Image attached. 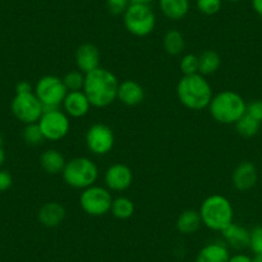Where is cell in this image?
Listing matches in <instances>:
<instances>
[{
  "label": "cell",
  "instance_id": "6da1fadb",
  "mask_svg": "<svg viewBox=\"0 0 262 262\" xmlns=\"http://www.w3.org/2000/svg\"><path fill=\"white\" fill-rule=\"evenodd\" d=\"M120 81L110 70L99 69L85 75L82 92L89 99L92 107L105 108L117 99Z\"/></svg>",
  "mask_w": 262,
  "mask_h": 262
},
{
  "label": "cell",
  "instance_id": "7a4b0ae2",
  "mask_svg": "<svg viewBox=\"0 0 262 262\" xmlns=\"http://www.w3.org/2000/svg\"><path fill=\"white\" fill-rule=\"evenodd\" d=\"M176 95L181 104L191 111L208 108L213 97L212 88L201 74L183 76L176 86Z\"/></svg>",
  "mask_w": 262,
  "mask_h": 262
},
{
  "label": "cell",
  "instance_id": "3957f363",
  "mask_svg": "<svg viewBox=\"0 0 262 262\" xmlns=\"http://www.w3.org/2000/svg\"><path fill=\"white\" fill-rule=\"evenodd\" d=\"M202 224L213 231H223L234 223V208L230 201L221 194H212L202 202L200 208Z\"/></svg>",
  "mask_w": 262,
  "mask_h": 262
},
{
  "label": "cell",
  "instance_id": "277c9868",
  "mask_svg": "<svg viewBox=\"0 0 262 262\" xmlns=\"http://www.w3.org/2000/svg\"><path fill=\"white\" fill-rule=\"evenodd\" d=\"M247 103L241 94L233 90H224L213 95L208 111L215 121L224 125H233L246 115Z\"/></svg>",
  "mask_w": 262,
  "mask_h": 262
},
{
  "label": "cell",
  "instance_id": "5b68a950",
  "mask_svg": "<svg viewBox=\"0 0 262 262\" xmlns=\"http://www.w3.org/2000/svg\"><path fill=\"white\" fill-rule=\"evenodd\" d=\"M64 183L74 189H84L94 185L99 176L98 166L88 157H75L66 162L62 171Z\"/></svg>",
  "mask_w": 262,
  "mask_h": 262
},
{
  "label": "cell",
  "instance_id": "8992f818",
  "mask_svg": "<svg viewBox=\"0 0 262 262\" xmlns=\"http://www.w3.org/2000/svg\"><path fill=\"white\" fill-rule=\"evenodd\" d=\"M123 16L125 29L137 37H145L156 27V14L149 4L131 3Z\"/></svg>",
  "mask_w": 262,
  "mask_h": 262
},
{
  "label": "cell",
  "instance_id": "52a82bcc",
  "mask_svg": "<svg viewBox=\"0 0 262 262\" xmlns=\"http://www.w3.org/2000/svg\"><path fill=\"white\" fill-rule=\"evenodd\" d=\"M34 93L40 100L45 110L59 108L69 93L67 88L63 84V80L54 75H47L40 77L34 88Z\"/></svg>",
  "mask_w": 262,
  "mask_h": 262
},
{
  "label": "cell",
  "instance_id": "ba28073f",
  "mask_svg": "<svg viewBox=\"0 0 262 262\" xmlns=\"http://www.w3.org/2000/svg\"><path fill=\"white\" fill-rule=\"evenodd\" d=\"M80 207L89 216L99 217V216L107 215L111 212L112 207V194L104 186L92 185L84 189L80 195Z\"/></svg>",
  "mask_w": 262,
  "mask_h": 262
},
{
  "label": "cell",
  "instance_id": "9c48e42d",
  "mask_svg": "<svg viewBox=\"0 0 262 262\" xmlns=\"http://www.w3.org/2000/svg\"><path fill=\"white\" fill-rule=\"evenodd\" d=\"M37 125L45 140H49V142H59L64 139L71 128L70 117L64 111H60L59 108L45 110L40 120L37 121Z\"/></svg>",
  "mask_w": 262,
  "mask_h": 262
},
{
  "label": "cell",
  "instance_id": "30bf717a",
  "mask_svg": "<svg viewBox=\"0 0 262 262\" xmlns=\"http://www.w3.org/2000/svg\"><path fill=\"white\" fill-rule=\"evenodd\" d=\"M11 110L14 117L25 125L36 123L44 112V107L34 92L14 95Z\"/></svg>",
  "mask_w": 262,
  "mask_h": 262
},
{
  "label": "cell",
  "instance_id": "8fae6325",
  "mask_svg": "<svg viewBox=\"0 0 262 262\" xmlns=\"http://www.w3.org/2000/svg\"><path fill=\"white\" fill-rule=\"evenodd\" d=\"M85 143L93 155L105 156L115 147V134L105 123H94L88 128Z\"/></svg>",
  "mask_w": 262,
  "mask_h": 262
},
{
  "label": "cell",
  "instance_id": "7c38bea8",
  "mask_svg": "<svg viewBox=\"0 0 262 262\" xmlns=\"http://www.w3.org/2000/svg\"><path fill=\"white\" fill-rule=\"evenodd\" d=\"M133 171L125 163H115L110 166L104 173L105 188L111 191H125L133 184Z\"/></svg>",
  "mask_w": 262,
  "mask_h": 262
},
{
  "label": "cell",
  "instance_id": "4fadbf2b",
  "mask_svg": "<svg viewBox=\"0 0 262 262\" xmlns=\"http://www.w3.org/2000/svg\"><path fill=\"white\" fill-rule=\"evenodd\" d=\"M75 62L77 70L82 74H89L100 67V52L97 45L92 42H85L77 48L75 53Z\"/></svg>",
  "mask_w": 262,
  "mask_h": 262
},
{
  "label": "cell",
  "instance_id": "5bb4252c",
  "mask_svg": "<svg viewBox=\"0 0 262 262\" xmlns=\"http://www.w3.org/2000/svg\"><path fill=\"white\" fill-rule=\"evenodd\" d=\"M258 180V172L254 163L249 161H243L239 163L233 171L231 175V181L235 189L241 191H247L253 188Z\"/></svg>",
  "mask_w": 262,
  "mask_h": 262
},
{
  "label": "cell",
  "instance_id": "9a60e30c",
  "mask_svg": "<svg viewBox=\"0 0 262 262\" xmlns=\"http://www.w3.org/2000/svg\"><path fill=\"white\" fill-rule=\"evenodd\" d=\"M63 111L69 117L81 118L89 113L92 104L82 90L79 92H69L62 103Z\"/></svg>",
  "mask_w": 262,
  "mask_h": 262
},
{
  "label": "cell",
  "instance_id": "2e32d148",
  "mask_svg": "<svg viewBox=\"0 0 262 262\" xmlns=\"http://www.w3.org/2000/svg\"><path fill=\"white\" fill-rule=\"evenodd\" d=\"M144 89L135 80H125L118 85L117 99L127 107L139 105L144 100Z\"/></svg>",
  "mask_w": 262,
  "mask_h": 262
},
{
  "label": "cell",
  "instance_id": "e0dca14e",
  "mask_svg": "<svg viewBox=\"0 0 262 262\" xmlns=\"http://www.w3.org/2000/svg\"><path fill=\"white\" fill-rule=\"evenodd\" d=\"M37 219L45 228H57L66 219V210L60 203L48 202L40 207Z\"/></svg>",
  "mask_w": 262,
  "mask_h": 262
},
{
  "label": "cell",
  "instance_id": "ac0fdd59",
  "mask_svg": "<svg viewBox=\"0 0 262 262\" xmlns=\"http://www.w3.org/2000/svg\"><path fill=\"white\" fill-rule=\"evenodd\" d=\"M221 234L224 236V241L231 248L241 251V249L249 247V235H251V233L242 225H238L235 223L230 224L228 228L221 231Z\"/></svg>",
  "mask_w": 262,
  "mask_h": 262
},
{
  "label": "cell",
  "instance_id": "d6986e66",
  "mask_svg": "<svg viewBox=\"0 0 262 262\" xmlns=\"http://www.w3.org/2000/svg\"><path fill=\"white\" fill-rule=\"evenodd\" d=\"M230 258L228 246L221 242L208 243L195 257V262H228Z\"/></svg>",
  "mask_w": 262,
  "mask_h": 262
},
{
  "label": "cell",
  "instance_id": "ffe728a7",
  "mask_svg": "<svg viewBox=\"0 0 262 262\" xmlns=\"http://www.w3.org/2000/svg\"><path fill=\"white\" fill-rule=\"evenodd\" d=\"M158 6L166 18L180 21L189 13L190 2L189 0H158Z\"/></svg>",
  "mask_w": 262,
  "mask_h": 262
},
{
  "label": "cell",
  "instance_id": "44dd1931",
  "mask_svg": "<svg viewBox=\"0 0 262 262\" xmlns=\"http://www.w3.org/2000/svg\"><path fill=\"white\" fill-rule=\"evenodd\" d=\"M66 162L67 161L64 160V156L57 149H47L40 156V166L49 175L62 173Z\"/></svg>",
  "mask_w": 262,
  "mask_h": 262
},
{
  "label": "cell",
  "instance_id": "7402d4cb",
  "mask_svg": "<svg viewBox=\"0 0 262 262\" xmlns=\"http://www.w3.org/2000/svg\"><path fill=\"white\" fill-rule=\"evenodd\" d=\"M201 225H202V219H201L200 211L195 210L183 211L176 220V228L179 233L185 234V235L198 231Z\"/></svg>",
  "mask_w": 262,
  "mask_h": 262
},
{
  "label": "cell",
  "instance_id": "603a6c76",
  "mask_svg": "<svg viewBox=\"0 0 262 262\" xmlns=\"http://www.w3.org/2000/svg\"><path fill=\"white\" fill-rule=\"evenodd\" d=\"M198 59H200V74L203 76L213 75L220 69L221 58L215 50H205L202 54L198 55Z\"/></svg>",
  "mask_w": 262,
  "mask_h": 262
},
{
  "label": "cell",
  "instance_id": "cb8c5ba5",
  "mask_svg": "<svg viewBox=\"0 0 262 262\" xmlns=\"http://www.w3.org/2000/svg\"><path fill=\"white\" fill-rule=\"evenodd\" d=\"M163 48L167 54L173 55V57L181 54L185 48V39H184L183 34L178 30H170L166 32L165 37H163Z\"/></svg>",
  "mask_w": 262,
  "mask_h": 262
},
{
  "label": "cell",
  "instance_id": "d4e9b609",
  "mask_svg": "<svg viewBox=\"0 0 262 262\" xmlns=\"http://www.w3.org/2000/svg\"><path fill=\"white\" fill-rule=\"evenodd\" d=\"M135 212L134 202L127 196H117L112 202L111 213L118 220H127Z\"/></svg>",
  "mask_w": 262,
  "mask_h": 262
},
{
  "label": "cell",
  "instance_id": "484cf974",
  "mask_svg": "<svg viewBox=\"0 0 262 262\" xmlns=\"http://www.w3.org/2000/svg\"><path fill=\"white\" fill-rule=\"evenodd\" d=\"M235 128L238 131V134L243 138H253L254 135L258 134L259 127H261V122L254 120L249 115H243L235 123Z\"/></svg>",
  "mask_w": 262,
  "mask_h": 262
},
{
  "label": "cell",
  "instance_id": "4316f807",
  "mask_svg": "<svg viewBox=\"0 0 262 262\" xmlns=\"http://www.w3.org/2000/svg\"><path fill=\"white\" fill-rule=\"evenodd\" d=\"M22 137H24V140L26 142V144L32 145V147L40 145L45 140L44 135H42V133H41V130H40L37 122L30 123V125L25 126L24 133H22Z\"/></svg>",
  "mask_w": 262,
  "mask_h": 262
},
{
  "label": "cell",
  "instance_id": "83f0119b",
  "mask_svg": "<svg viewBox=\"0 0 262 262\" xmlns=\"http://www.w3.org/2000/svg\"><path fill=\"white\" fill-rule=\"evenodd\" d=\"M62 80L69 92H79L84 88L85 74H82L79 70H75V71L67 72Z\"/></svg>",
  "mask_w": 262,
  "mask_h": 262
},
{
  "label": "cell",
  "instance_id": "f1b7e54d",
  "mask_svg": "<svg viewBox=\"0 0 262 262\" xmlns=\"http://www.w3.org/2000/svg\"><path fill=\"white\" fill-rule=\"evenodd\" d=\"M180 70L184 76L200 74V59L195 54H185L180 59Z\"/></svg>",
  "mask_w": 262,
  "mask_h": 262
},
{
  "label": "cell",
  "instance_id": "f546056e",
  "mask_svg": "<svg viewBox=\"0 0 262 262\" xmlns=\"http://www.w3.org/2000/svg\"><path fill=\"white\" fill-rule=\"evenodd\" d=\"M196 9L205 16L219 13L223 7V0H196Z\"/></svg>",
  "mask_w": 262,
  "mask_h": 262
},
{
  "label": "cell",
  "instance_id": "4dcf8cb0",
  "mask_svg": "<svg viewBox=\"0 0 262 262\" xmlns=\"http://www.w3.org/2000/svg\"><path fill=\"white\" fill-rule=\"evenodd\" d=\"M249 233V248L254 254H262V226H256Z\"/></svg>",
  "mask_w": 262,
  "mask_h": 262
},
{
  "label": "cell",
  "instance_id": "1f68e13d",
  "mask_svg": "<svg viewBox=\"0 0 262 262\" xmlns=\"http://www.w3.org/2000/svg\"><path fill=\"white\" fill-rule=\"evenodd\" d=\"M107 8L113 16H120L125 13L126 9L130 6V0H105Z\"/></svg>",
  "mask_w": 262,
  "mask_h": 262
},
{
  "label": "cell",
  "instance_id": "d6a6232c",
  "mask_svg": "<svg viewBox=\"0 0 262 262\" xmlns=\"http://www.w3.org/2000/svg\"><path fill=\"white\" fill-rule=\"evenodd\" d=\"M246 113L251 116V117H253L254 120L258 121V122H262V100L256 99L248 103L247 104Z\"/></svg>",
  "mask_w": 262,
  "mask_h": 262
},
{
  "label": "cell",
  "instance_id": "836d02e7",
  "mask_svg": "<svg viewBox=\"0 0 262 262\" xmlns=\"http://www.w3.org/2000/svg\"><path fill=\"white\" fill-rule=\"evenodd\" d=\"M13 185V178L6 170H0V191H6Z\"/></svg>",
  "mask_w": 262,
  "mask_h": 262
},
{
  "label": "cell",
  "instance_id": "e575fe53",
  "mask_svg": "<svg viewBox=\"0 0 262 262\" xmlns=\"http://www.w3.org/2000/svg\"><path fill=\"white\" fill-rule=\"evenodd\" d=\"M34 92V88L30 84L29 81H19L18 84L16 85V94H24V93H30Z\"/></svg>",
  "mask_w": 262,
  "mask_h": 262
},
{
  "label": "cell",
  "instance_id": "d590c367",
  "mask_svg": "<svg viewBox=\"0 0 262 262\" xmlns=\"http://www.w3.org/2000/svg\"><path fill=\"white\" fill-rule=\"evenodd\" d=\"M228 262H252V257L244 253H236L234 256H230Z\"/></svg>",
  "mask_w": 262,
  "mask_h": 262
},
{
  "label": "cell",
  "instance_id": "8d00e7d4",
  "mask_svg": "<svg viewBox=\"0 0 262 262\" xmlns=\"http://www.w3.org/2000/svg\"><path fill=\"white\" fill-rule=\"evenodd\" d=\"M252 8L262 18V0H252Z\"/></svg>",
  "mask_w": 262,
  "mask_h": 262
},
{
  "label": "cell",
  "instance_id": "74e56055",
  "mask_svg": "<svg viewBox=\"0 0 262 262\" xmlns=\"http://www.w3.org/2000/svg\"><path fill=\"white\" fill-rule=\"evenodd\" d=\"M4 161H6V152H4L3 145H0V167L3 166Z\"/></svg>",
  "mask_w": 262,
  "mask_h": 262
},
{
  "label": "cell",
  "instance_id": "f35d334b",
  "mask_svg": "<svg viewBox=\"0 0 262 262\" xmlns=\"http://www.w3.org/2000/svg\"><path fill=\"white\" fill-rule=\"evenodd\" d=\"M155 0H130V3H138V4H150Z\"/></svg>",
  "mask_w": 262,
  "mask_h": 262
},
{
  "label": "cell",
  "instance_id": "ab89813d",
  "mask_svg": "<svg viewBox=\"0 0 262 262\" xmlns=\"http://www.w3.org/2000/svg\"><path fill=\"white\" fill-rule=\"evenodd\" d=\"M252 262H262V254H254V257H252Z\"/></svg>",
  "mask_w": 262,
  "mask_h": 262
},
{
  "label": "cell",
  "instance_id": "60d3db41",
  "mask_svg": "<svg viewBox=\"0 0 262 262\" xmlns=\"http://www.w3.org/2000/svg\"><path fill=\"white\" fill-rule=\"evenodd\" d=\"M0 145H3V137L0 134Z\"/></svg>",
  "mask_w": 262,
  "mask_h": 262
},
{
  "label": "cell",
  "instance_id": "b9f144b4",
  "mask_svg": "<svg viewBox=\"0 0 262 262\" xmlns=\"http://www.w3.org/2000/svg\"><path fill=\"white\" fill-rule=\"evenodd\" d=\"M228 2H231V3H238V2H241V0H228Z\"/></svg>",
  "mask_w": 262,
  "mask_h": 262
}]
</instances>
